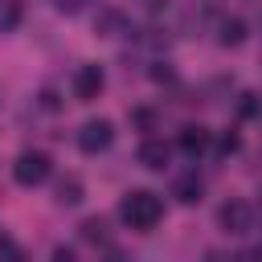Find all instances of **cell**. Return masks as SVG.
<instances>
[{
    "label": "cell",
    "instance_id": "9a60e30c",
    "mask_svg": "<svg viewBox=\"0 0 262 262\" xmlns=\"http://www.w3.org/2000/svg\"><path fill=\"white\" fill-rule=\"evenodd\" d=\"M237 147H242V139H237V135H233V131H225V135H221V139H217V151H221V156H233V151H237Z\"/></svg>",
    "mask_w": 262,
    "mask_h": 262
},
{
    "label": "cell",
    "instance_id": "6da1fadb",
    "mask_svg": "<svg viewBox=\"0 0 262 262\" xmlns=\"http://www.w3.org/2000/svg\"><path fill=\"white\" fill-rule=\"evenodd\" d=\"M119 217L131 225V229H156L160 225V217H164V205H160V196L156 192H147V188H131L123 201H119Z\"/></svg>",
    "mask_w": 262,
    "mask_h": 262
},
{
    "label": "cell",
    "instance_id": "d6986e66",
    "mask_svg": "<svg viewBox=\"0 0 262 262\" xmlns=\"http://www.w3.org/2000/svg\"><path fill=\"white\" fill-rule=\"evenodd\" d=\"M258 196H262V192H258Z\"/></svg>",
    "mask_w": 262,
    "mask_h": 262
},
{
    "label": "cell",
    "instance_id": "ac0fdd59",
    "mask_svg": "<svg viewBox=\"0 0 262 262\" xmlns=\"http://www.w3.org/2000/svg\"><path fill=\"white\" fill-rule=\"evenodd\" d=\"M254 254H258V262H262V246H258V250H254Z\"/></svg>",
    "mask_w": 262,
    "mask_h": 262
},
{
    "label": "cell",
    "instance_id": "5b68a950",
    "mask_svg": "<svg viewBox=\"0 0 262 262\" xmlns=\"http://www.w3.org/2000/svg\"><path fill=\"white\" fill-rule=\"evenodd\" d=\"M217 221H221L225 233H250V229H254V209H250L246 201H225V205L217 209Z\"/></svg>",
    "mask_w": 262,
    "mask_h": 262
},
{
    "label": "cell",
    "instance_id": "ba28073f",
    "mask_svg": "<svg viewBox=\"0 0 262 262\" xmlns=\"http://www.w3.org/2000/svg\"><path fill=\"white\" fill-rule=\"evenodd\" d=\"M172 196H176L180 205H196V201L205 196V180H201L196 172H184V176L172 180Z\"/></svg>",
    "mask_w": 262,
    "mask_h": 262
},
{
    "label": "cell",
    "instance_id": "8992f818",
    "mask_svg": "<svg viewBox=\"0 0 262 262\" xmlns=\"http://www.w3.org/2000/svg\"><path fill=\"white\" fill-rule=\"evenodd\" d=\"M176 143H180V151H188V156H201V151L213 143V131H209V127H201V123H188V127H180Z\"/></svg>",
    "mask_w": 262,
    "mask_h": 262
},
{
    "label": "cell",
    "instance_id": "7c38bea8",
    "mask_svg": "<svg viewBox=\"0 0 262 262\" xmlns=\"http://www.w3.org/2000/svg\"><path fill=\"white\" fill-rule=\"evenodd\" d=\"M82 237L86 242H106V221L102 217H86L82 221Z\"/></svg>",
    "mask_w": 262,
    "mask_h": 262
},
{
    "label": "cell",
    "instance_id": "5bb4252c",
    "mask_svg": "<svg viewBox=\"0 0 262 262\" xmlns=\"http://www.w3.org/2000/svg\"><path fill=\"white\" fill-rule=\"evenodd\" d=\"M258 111H262L258 94H254V90H246V94H242V102H237V115H242V119H254Z\"/></svg>",
    "mask_w": 262,
    "mask_h": 262
},
{
    "label": "cell",
    "instance_id": "7a4b0ae2",
    "mask_svg": "<svg viewBox=\"0 0 262 262\" xmlns=\"http://www.w3.org/2000/svg\"><path fill=\"white\" fill-rule=\"evenodd\" d=\"M49 172H53V164H49L45 151H20L16 164H12V180H16L20 188H37V184H45Z\"/></svg>",
    "mask_w": 262,
    "mask_h": 262
},
{
    "label": "cell",
    "instance_id": "8fae6325",
    "mask_svg": "<svg viewBox=\"0 0 262 262\" xmlns=\"http://www.w3.org/2000/svg\"><path fill=\"white\" fill-rule=\"evenodd\" d=\"M20 25V4L16 0H0V33H12Z\"/></svg>",
    "mask_w": 262,
    "mask_h": 262
},
{
    "label": "cell",
    "instance_id": "52a82bcc",
    "mask_svg": "<svg viewBox=\"0 0 262 262\" xmlns=\"http://www.w3.org/2000/svg\"><path fill=\"white\" fill-rule=\"evenodd\" d=\"M168 156H172V147H168L164 139H156V135H147V139L139 143V164H143V168H151V172L168 168Z\"/></svg>",
    "mask_w": 262,
    "mask_h": 262
},
{
    "label": "cell",
    "instance_id": "9c48e42d",
    "mask_svg": "<svg viewBox=\"0 0 262 262\" xmlns=\"http://www.w3.org/2000/svg\"><path fill=\"white\" fill-rule=\"evenodd\" d=\"M217 41H221L225 49H237V45L246 41V20H242V16H225V20L217 25Z\"/></svg>",
    "mask_w": 262,
    "mask_h": 262
},
{
    "label": "cell",
    "instance_id": "4fadbf2b",
    "mask_svg": "<svg viewBox=\"0 0 262 262\" xmlns=\"http://www.w3.org/2000/svg\"><path fill=\"white\" fill-rule=\"evenodd\" d=\"M0 262H25V250H20L4 229H0Z\"/></svg>",
    "mask_w": 262,
    "mask_h": 262
},
{
    "label": "cell",
    "instance_id": "e0dca14e",
    "mask_svg": "<svg viewBox=\"0 0 262 262\" xmlns=\"http://www.w3.org/2000/svg\"><path fill=\"white\" fill-rule=\"evenodd\" d=\"M53 262H78V258H74V250H66V246H57V250H53Z\"/></svg>",
    "mask_w": 262,
    "mask_h": 262
},
{
    "label": "cell",
    "instance_id": "3957f363",
    "mask_svg": "<svg viewBox=\"0 0 262 262\" xmlns=\"http://www.w3.org/2000/svg\"><path fill=\"white\" fill-rule=\"evenodd\" d=\"M111 143H115V123H111V119H90V123H82L78 147H82L86 156H98V151H106Z\"/></svg>",
    "mask_w": 262,
    "mask_h": 262
},
{
    "label": "cell",
    "instance_id": "277c9868",
    "mask_svg": "<svg viewBox=\"0 0 262 262\" xmlns=\"http://www.w3.org/2000/svg\"><path fill=\"white\" fill-rule=\"evenodd\" d=\"M70 86H74V98L78 102H94L102 94V86H106V74H102V66H78Z\"/></svg>",
    "mask_w": 262,
    "mask_h": 262
},
{
    "label": "cell",
    "instance_id": "30bf717a",
    "mask_svg": "<svg viewBox=\"0 0 262 262\" xmlns=\"http://www.w3.org/2000/svg\"><path fill=\"white\" fill-rule=\"evenodd\" d=\"M78 201H82V180H78V176H66V180L57 184V205H70V209H74Z\"/></svg>",
    "mask_w": 262,
    "mask_h": 262
},
{
    "label": "cell",
    "instance_id": "2e32d148",
    "mask_svg": "<svg viewBox=\"0 0 262 262\" xmlns=\"http://www.w3.org/2000/svg\"><path fill=\"white\" fill-rule=\"evenodd\" d=\"M131 119H135V123H139L143 131H151V123H156V115H151V111H135Z\"/></svg>",
    "mask_w": 262,
    "mask_h": 262
}]
</instances>
